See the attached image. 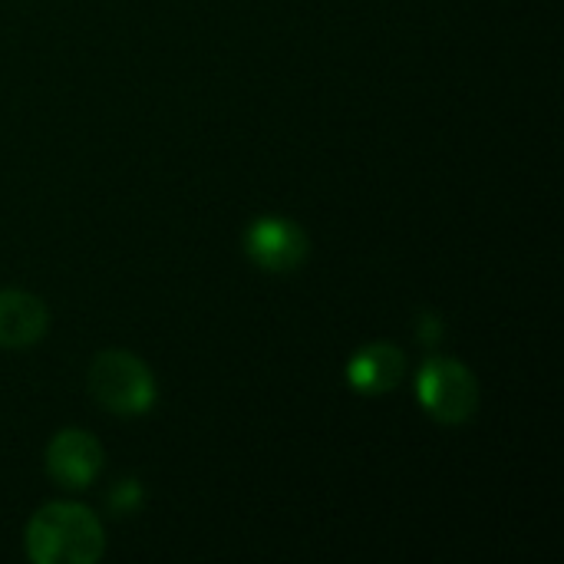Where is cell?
Masks as SVG:
<instances>
[{
    "label": "cell",
    "instance_id": "3",
    "mask_svg": "<svg viewBox=\"0 0 564 564\" xmlns=\"http://www.w3.org/2000/svg\"><path fill=\"white\" fill-rule=\"evenodd\" d=\"M416 397L423 410L443 426H463L479 413V383L459 360H426L416 380Z\"/></svg>",
    "mask_w": 564,
    "mask_h": 564
},
{
    "label": "cell",
    "instance_id": "7",
    "mask_svg": "<svg viewBox=\"0 0 564 564\" xmlns=\"http://www.w3.org/2000/svg\"><path fill=\"white\" fill-rule=\"evenodd\" d=\"M50 327V311L26 291H0V347L23 350Z\"/></svg>",
    "mask_w": 564,
    "mask_h": 564
},
{
    "label": "cell",
    "instance_id": "8",
    "mask_svg": "<svg viewBox=\"0 0 564 564\" xmlns=\"http://www.w3.org/2000/svg\"><path fill=\"white\" fill-rule=\"evenodd\" d=\"M139 499H142V489H139L135 482H122V486H116V492H112V506H116L119 512H132Z\"/></svg>",
    "mask_w": 564,
    "mask_h": 564
},
{
    "label": "cell",
    "instance_id": "6",
    "mask_svg": "<svg viewBox=\"0 0 564 564\" xmlns=\"http://www.w3.org/2000/svg\"><path fill=\"white\" fill-rule=\"evenodd\" d=\"M406 377V354L393 344H367L347 364V383L367 397L390 393Z\"/></svg>",
    "mask_w": 564,
    "mask_h": 564
},
{
    "label": "cell",
    "instance_id": "1",
    "mask_svg": "<svg viewBox=\"0 0 564 564\" xmlns=\"http://www.w3.org/2000/svg\"><path fill=\"white\" fill-rule=\"evenodd\" d=\"M26 558L36 564H96L106 552L99 519L76 502L43 506L23 532Z\"/></svg>",
    "mask_w": 564,
    "mask_h": 564
},
{
    "label": "cell",
    "instance_id": "4",
    "mask_svg": "<svg viewBox=\"0 0 564 564\" xmlns=\"http://www.w3.org/2000/svg\"><path fill=\"white\" fill-rule=\"evenodd\" d=\"M245 248L258 268L288 274L307 261L311 241H307V231L294 225L291 218H258L245 235Z\"/></svg>",
    "mask_w": 564,
    "mask_h": 564
},
{
    "label": "cell",
    "instance_id": "5",
    "mask_svg": "<svg viewBox=\"0 0 564 564\" xmlns=\"http://www.w3.org/2000/svg\"><path fill=\"white\" fill-rule=\"evenodd\" d=\"M102 446L83 430H59L46 446V473L63 489H89L102 473Z\"/></svg>",
    "mask_w": 564,
    "mask_h": 564
},
{
    "label": "cell",
    "instance_id": "2",
    "mask_svg": "<svg viewBox=\"0 0 564 564\" xmlns=\"http://www.w3.org/2000/svg\"><path fill=\"white\" fill-rule=\"evenodd\" d=\"M86 387L93 400L116 416H142L155 406V377L129 350H102L89 364Z\"/></svg>",
    "mask_w": 564,
    "mask_h": 564
}]
</instances>
